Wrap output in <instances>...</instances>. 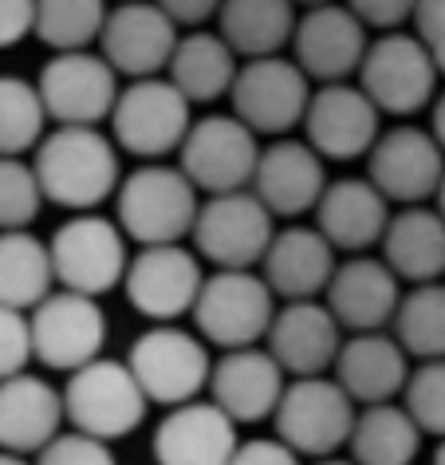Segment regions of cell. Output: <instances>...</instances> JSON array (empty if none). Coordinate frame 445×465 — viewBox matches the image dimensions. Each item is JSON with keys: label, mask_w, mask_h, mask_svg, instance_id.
Here are the masks:
<instances>
[{"label": "cell", "mask_w": 445, "mask_h": 465, "mask_svg": "<svg viewBox=\"0 0 445 465\" xmlns=\"http://www.w3.org/2000/svg\"><path fill=\"white\" fill-rule=\"evenodd\" d=\"M36 359L32 351V320L28 312L5 308L0 304V382L25 375V367Z\"/></svg>", "instance_id": "cell-39"}, {"label": "cell", "mask_w": 445, "mask_h": 465, "mask_svg": "<svg viewBox=\"0 0 445 465\" xmlns=\"http://www.w3.org/2000/svg\"><path fill=\"white\" fill-rule=\"evenodd\" d=\"M351 461L355 465H410L418 458L421 430L406 406L379 402L362 406L351 430Z\"/></svg>", "instance_id": "cell-33"}, {"label": "cell", "mask_w": 445, "mask_h": 465, "mask_svg": "<svg viewBox=\"0 0 445 465\" xmlns=\"http://www.w3.org/2000/svg\"><path fill=\"white\" fill-rule=\"evenodd\" d=\"M64 391L40 375H13L0 382V450L5 453H40L64 434Z\"/></svg>", "instance_id": "cell-26"}, {"label": "cell", "mask_w": 445, "mask_h": 465, "mask_svg": "<svg viewBox=\"0 0 445 465\" xmlns=\"http://www.w3.org/2000/svg\"><path fill=\"white\" fill-rule=\"evenodd\" d=\"M276 434L284 446H292L300 458H335L351 441L355 430V399L339 387L335 379H292L284 399L276 406Z\"/></svg>", "instance_id": "cell-7"}, {"label": "cell", "mask_w": 445, "mask_h": 465, "mask_svg": "<svg viewBox=\"0 0 445 465\" xmlns=\"http://www.w3.org/2000/svg\"><path fill=\"white\" fill-rule=\"evenodd\" d=\"M197 185L182 166L146 162L119 185V225L138 245H182L197 221Z\"/></svg>", "instance_id": "cell-2"}, {"label": "cell", "mask_w": 445, "mask_h": 465, "mask_svg": "<svg viewBox=\"0 0 445 465\" xmlns=\"http://www.w3.org/2000/svg\"><path fill=\"white\" fill-rule=\"evenodd\" d=\"M414 36L426 44L438 72L445 75V0H418L414 8Z\"/></svg>", "instance_id": "cell-42"}, {"label": "cell", "mask_w": 445, "mask_h": 465, "mask_svg": "<svg viewBox=\"0 0 445 465\" xmlns=\"http://www.w3.org/2000/svg\"><path fill=\"white\" fill-rule=\"evenodd\" d=\"M406 411L418 422L421 434L445 438V359H430L410 375L406 391Z\"/></svg>", "instance_id": "cell-38"}, {"label": "cell", "mask_w": 445, "mask_h": 465, "mask_svg": "<svg viewBox=\"0 0 445 465\" xmlns=\"http://www.w3.org/2000/svg\"><path fill=\"white\" fill-rule=\"evenodd\" d=\"M379 107L359 84H327L312 95L303 114V143L323 162L367 158L379 143Z\"/></svg>", "instance_id": "cell-19"}, {"label": "cell", "mask_w": 445, "mask_h": 465, "mask_svg": "<svg viewBox=\"0 0 445 465\" xmlns=\"http://www.w3.org/2000/svg\"><path fill=\"white\" fill-rule=\"evenodd\" d=\"M36 36V0H0V48Z\"/></svg>", "instance_id": "cell-43"}, {"label": "cell", "mask_w": 445, "mask_h": 465, "mask_svg": "<svg viewBox=\"0 0 445 465\" xmlns=\"http://www.w3.org/2000/svg\"><path fill=\"white\" fill-rule=\"evenodd\" d=\"M107 0H36V36L55 52H87L107 25Z\"/></svg>", "instance_id": "cell-36"}, {"label": "cell", "mask_w": 445, "mask_h": 465, "mask_svg": "<svg viewBox=\"0 0 445 465\" xmlns=\"http://www.w3.org/2000/svg\"><path fill=\"white\" fill-rule=\"evenodd\" d=\"M394 340L406 355L421 359H445V284H414L402 296L394 312Z\"/></svg>", "instance_id": "cell-34"}, {"label": "cell", "mask_w": 445, "mask_h": 465, "mask_svg": "<svg viewBox=\"0 0 445 465\" xmlns=\"http://www.w3.org/2000/svg\"><path fill=\"white\" fill-rule=\"evenodd\" d=\"M335 269H339V261H335L331 241L315 225L280 229L261 261V276L276 292V300H284V304L315 300L320 292H327Z\"/></svg>", "instance_id": "cell-25"}, {"label": "cell", "mask_w": 445, "mask_h": 465, "mask_svg": "<svg viewBox=\"0 0 445 465\" xmlns=\"http://www.w3.org/2000/svg\"><path fill=\"white\" fill-rule=\"evenodd\" d=\"M178 25L162 13L154 0H123L107 13L99 36V55L107 60L119 79H154L166 72L178 48Z\"/></svg>", "instance_id": "cell-17"}, {"label": "cell", "mask_w": 445, "mask_h": 465, "mask_svg": "<svg viewBox=\"0 0 445 465\" xmlns=\"http://www.w3.org/2000/svg\"><path fill=\"white\" fill-rule=\"evenodd\" d=\"M284 391H288L284 367L276 363L268 347H241V351H225L213 363V379H209V394H213V402L237 426L272 418L280 399H284Z\"/></svg>", "instance_id": "cell-23"}, {"label": "cell", "mask_w": 445, "mask_h": 465, "mask_svg": "<svg viewBox=\"0 0 445 465\" xmlns=\"http://www.w3.org/2000/svg\"><path fill=\"white\" fill-rule=\"evenodd\" d=\"M44 111L40 87L20 75H0V158H25L44 143Z\"/></svg>", "instance_id": "cell-35"}, {"label": "cell", "mask_w": 445, "mask_h": 465, "mask_svg": "<svg viewBox=\"0 0 445 465\" xmlns=\"http://www.w3.org/2000/svg\"><path fill=\"white\" fill-rule=\"evenodd\" d=\"M438 64L410 32H382L371 40L359 67V87L382 114H414L438 99Z\"/></svg>", "instance_id": "cell-11"}, {"label": "cell", "mask_w": 445, "mask_h": 465, "mask_svg": "<svg viewBox=\"0 0 445 465\" xmlns=\"http://www.w3.org/2000/svg\"><path fill=\"white\" fill-rule=\"evenodd\" d=\"M292 5H308V8H320V5H335V0H292Z\"/></svg>", "instance_id": "cell-48"}, {"label": "cell", "mask_w": 445, "mask_h": 465, "mask_svg": "<svg viewBox=\"0 0 445 465\" xmlns=\"http://www.w3.org/2000/svg\"><path fill=\"white\" fill-rule=\"evenodd\" d=\"M190 126V99L162 75L126 84L111 114L114 146L146 162H158L173 150H182Z\"/></svg>", "instance_id": "cell-10"}, {"label": "cell", "mask_w": 445, "mask_h": 465, "mask_svg": "<svg viewBox=\"0 0 445 465\" xmlns=\"http://www.w3.org/2000/svg\"><path fill=\"white\" fill-rule=\"evenodd\" d=\"M32 170L40 178L44 202L91 213L123 185L119 146L99 126H55L36 146Z\"/></svg>", "instance_id": "cell-1"}, {"label": "cell", "mask_w": 445, "mask_h": 465, "mask_svg": "<svg viewBox=\"0 0 445 465\" xmlns=\"http://www.w3.org/2000/svg\"><path fill=\"white\" fill-rule=\"evenodd\" d=\"M312 95H315L312 79L300 72L296 60H284V55L244 60L237 84L229 91L232 114L252 134H272V138H284L288 131L303 126Z\"/></svg>", "instance_id": "cell-12"}, {"label": "cell", "mask_w": 445, "mask_h": 465, "mask_svg": "<svg viewBox=\"0 0 445 465\" xmlns=\"http://www.w3.org/2000/svg\"><path fill=\"white\" fill-rule=\"evenodd\" d=\"M126 363L146 399L170 411L193 402L213 379V359H209L205 340L178 323H154L150 331H143L126 351Z\"/></svg>", "instance_id": "cell-5"}, {"label": "cell", "mask_w": 445, "mask_h": 465, "mask_svg": "<svg viewBox=\"0 0 445 465\" xmlns=\"http://www.w3.org/2000/svg\"><path fill=\"white\" fill-rule=\"evenodd\" d=\"M44 205L40 178L25 158H0V232L28 229Z\"/></svg>", "instance_id": "cell-37"}, {"label": "cell", "mask_w": 445, "mask_h": 465, "mask_svg": "<svg viewBox=\"0 0 445 465\" xmlns=\"http://www.w3.org/2000/svg\"><path fill=\"white\" fill-rule=\"evenodd\" d=\"M382 261L398 281L433 284L445 276V217L426 205H406L391 217L382 237Z\"/></svg>", "instance_id": "cell-29"}, {"label": "cell", "mask_w": 445, "mask_h": 465, "mask_svg": "<svg viewBox=\"0 0 445 465\" xmlns=\"http://www.w3.org/2000/svg\"><path fill=\"white\" fill-rule=\"evenodd\" d=\"M48 249H52L55 284L95 300L107 296L111 288H119L126 281V269H131L123 225L95 213H75L72 221H64L52 232Z\"/></svg>", "instance_id": "cell-6"}, {"label": "cell", "mask_w": 445, "mask_h": 465, "mask_svg": "<svg viewBox=\"0 0 445 465\" xmlns=\"http://www.w3.org/2000/svg\"><path fill=\"white\" fill-rule=\"evenodd\" d=\"M367 28H382V32H398V25L414 20L418 0H343Z\"/></svg>", "instance_id": "cell-41"}, {"label": "cell", "mask_w": 445, "mask_h": 465, "mask_svg": "<svg viewBox=\"0 0 445 465\" xmlns=\"http://www.w3.org/2000/svg\"><path fill=\"white\" fill-rule=\"evenodd\" d=\"M367 48H371L367 25L339 0L308 8L296 25V36H292V60L320 87L347 84L351 75H359Z\"/></svg>", "instance_id": "cell-18"}, {"label": "cell", "mask_w": 445, "mask_h": 465, "mask_svg": "<svg viewBox=\"0 0 445 465\" xmlns=\"http://www.w3.org/2000/svg\"><path fill=\"white\" fill-rule=\"evenodd\" d=\"M119 5H123V0H119Z\"/></svg>", "instance_id": "cell-52"}, {"label": "cell", "mask_w": 445, "mask_h": 465, "mask_svg": "<svg viewBox=\"0 0 445 465\" xmlns=\"http://www.w3.org/2000/svg\"><path fill=\"white\" fill-rule=\"evenodd\" d=\"M433 465H445V438H441V446H438V453H433Z\"/></svg>", "instance_id": "cell-51"}, {"label": "cell", "mask_w": 445, "mask_h": 465, "mask_svg": "<svg viewBox=\"0 0 445 465\" xmlns=\"http://www.w3.org/2000/svg\"><path fill=\"white\" fill-rule=\"evenodd\" d=\"M391 217V202L374 190L371 178L331 182L315 205V229L331 241L335 252H367L371 245H382Z\"/></svg>", "instance_id": "cell-27"}, {"label": "cell", "mask_w": 445, "mask_h": 465, "mask_svg": "<svg viewBox=\"0 0 445 465\" xmlns=\"http://www.w3.org/2000/svg\"><path fill=\"white\" fill-rule=\"evenodd\" d=\"M44 111L55 126H99L114 114L119 72L99 52H55L36 79Z\"/></svg>", "instance_id": "cell-13"}, {"label": "cell", "mask_w": 445, "mask_h": 465, "mask_svg": "<svg viewBox=\"0 0 445 465\" xmlns=\"http://www.w3.org/2000/svg\"><path fill=\"white\" fill-rule=\"evenodd\" d=\"M430 131H433V138H438L441 150H445V91L438 95V103H433V126H430Z\"/></svg>", "instance_id": "cell-46"}, {"label": "cell", "mask_w": 445, "mask_h": 465, "mask_svg": "<svg viewBox=\"0 0 445 465\" xmlns=\"http://www.w3.org/2000/svg\"><path fill=\"white\" fill-rule=\"evenodd\" d=\"M367 178L386 202L421 205L438 197L445 178V150L433 131L421 126H394L379 134V143L367 154Z\"/></svg>", "instance_id": "cell-16"}, {"label": "cell", "mask_w": 445, "mask_h": 465, "mask_svg": "<svg viewBox=\"0 0 445 465\" xmlns=\"http://www.w3.org/2000/svg\"><path fill=\"white\" fill-rule=\"evenodd\" d=\"M150 446L158 465H229L241 450V438L237 422L213 399H193L162 418Z\"/></svg>", "instance_id": "cell-21"}, {"label": "cell", "mask_w": 445, "mask_h": 465, "mask_svg": "<svg viewBox=\"0 0 445 465\" xmlns=\"http://www.w3.org/2000/svg\"><path fill=\"white\" fill-rule=\"evenodd\" d=\"M154 5L166 13L173 25H185V28H197V25H205L209 16H217L221 13V0H154Z\"/></svg>", "instance_id": "cell-45"}, {"label": "cell", "mask_w": 445, "mask_h": 465, "mask_svg": "<svg viewBox=\"0 0 445 465\" xmlns=\"http://www.w3.org/2000/svg\"><path fill=\"white\" fill-rule=\"evenodd\" d=\"M221 40L244 60L280 55L296 36V5L292 0H221Z\"/></svg>", "instance_id": "cell-30"}, {"label": "cell", "mask_w": 445, "mask_h": 465, "mask_svg": "<svg viewBox=\"0 0 445 465\" xmlns=\"http://www.w3.org/2000/svg\"><path fill=\"white\" fill-rule=\"evenodd\" d=\"M272 213L252 190L205 197L193 221V252L213 269H256L276 237Z\"/></svg>", "instance_id": "cell-9"}, {"label": "cell", "mask_w": 445, "mask_h": 465, "mask_svg": "<svg viewBox=\"0 0 445 465\" xmlns=\"http://www.w3.org/2000/svg\"><path fill=\"white\" fill-rule=\"evenodd\" d=\"M268 351L284 367V375L315 379L323 371H335V359L343 351V328L323 300H296L276 312Z\"/></svg>", "instance_id": "cell-20"}, {"label": "cell", "mask_w": 445, "mask_h": 465, "mask_svg": "<svg viewBox=\"0 0 445 465\" xmlns=\"http://www.w3.org/2000/svg\"><path fill=\"white\" fill-rule=\"evenodd\" d=\"M276 292L256 269H217L193 304V323L205 343L241 351L268 340L276 320Z\"/></svg>", "instance_id": "cell-3"}, {"label": "cell", "mask_w": 445, "mask_h": 465, "mask_svg": "<svg viewBox=\"0 0 445 465\" xmlns=\"http://www.w3.org/2000/svg\"><path fill=\"white\" fill-rule=\"evenodd\" d=\"M237 72H241L237 52L221 40V32H190V36H182L178 48H173L166 79L190 103H213L232 91Z\"/></svg>", "instance_id": "cell-31"}, {"label": "cell", "mask_w": 445, "mask_h": 465, "mask_svg": "<svg viewBox=\"0 0 445 465\" xmlns=\"http://www.w3.org/2000/svg\"><path fill=\"white\" fill-rule=\"evenodd\" d=\"M335 382L343 387L359 406L391 402L410 382V355L394 335L362 331L343 340V351L335 359Z\"/></svg>", "instance_id": "cell-28"}, {"label": "cell", "mask_w": 445, "mask_h": 465, "mask_svg": "<svg viewBox=\"0 0 445 465\" xmlns=\"http://www.w3.org/2000/svg\"><path fill=\"white\" fill-rule=\"evenodd\" d=\"M123 288L138 316L154 323L193 316V304L205 288L202 257L185 245H146L131 257Z\"/></svg>", "instance_id": "cell-15"}, {"label": "cell", "mask_w": 445, "mask_h": 465, "mask_svg": "<svg viewBox=\"0 0 445 465\" xmlns=\"http://www.w3.org/2000/svg\"><path fill=\"white\" fill-rule=\"evenodd\" d=\"M178 166L197 185V193H241L252 190L256 166H261V143L237 114H205L185 134Z\"/></svg>", "instance_id": "cell-8"}, {"label": "cell", "mask_w": 445, "mask_h": 465, "mask_svg": "<svg viewBox=\"0 0 445 465\" xmlns=\"http://www.w3.org/2000/svg\"><path fill=\"white\" fill-rule=\"evenodd\" d=\"M0 465H36V461L20 458V453H5V450H0Z\"/></svg>", "instance_id": "cell-47"}, {"label": "cell", "mask_w": 445, "mask_h": 465, "mask_svg": "<svg viewBox=\"0 0 445 465\" xmlns=\"http://www.w3.org/2000/svg\"><path fill=\"white\" fill-rule=\"evenodd\" d=\"M28 320H32V351H36L44 367L72 375V371L103 359L107 312L99 308L95 296L55 288L40 308H32Z\"/></svg>", "instance_id": "cell-14"}, {"label": "cell", "mask_w": 445, "mask_h": 465, "mask_svg": "<svg viewBox=\"0 0 445 465\" xmlns=\"http://www.w3.org/2000/svg\"><path fill=\"white\" fill-rule=\"evenodd\" d=\"M323 158L303 138H276L261 150V166L252 178V193L268 205L272 217H300L320 205L327 190Z\"/></svg>", "instance_id": "cell-24"}, {"label": "cell", "mask_w": 445, "mask_h": 465, "mask_svg": "<svg viewBox=\"0 0 445 465\" xmlns=\"http://www.w3.org/2000/svg\"><path fill=\"white\" fill-rule=\"evenodd\" d=\"M52 292H55L52 249L28 229L0 232V304L32 312Z\"/></svg>", "instance_id": "cell-32"}, {"label": "cell", "mask_w": 445, "mask_h": 465, "mask_svg": "<svg viewBox=\"0 0 445 465\" xmlns=\"http://www.w3.org/2000/svg\"><path fill=\"white\" fill-rule=\"evenodd\" d=\"M438 213L445 217V178H441V190H438Z\"/></svg>", "instance_id": "cell-50"}, {"label": "cell", "mask_w": 445, "mask_h": 465, "mask_svg": "<svg viewBox=\"0 0 445 465\" xmlns=\"http://www.w3.org/2000/svg\"><path fill=\"white\" fill-rule=\"evenodd\" d=\"M315 465H355V461H347V458H323V461H315Z\"/></svg>", "instance_id": "cell-49"}, {"label": "cell", "mask_w": 445, "mask_h": 465, "mask_svg": "<svg viewBox=\"0 0 445 465\" xmlns=\"http://www.w3.org/2000/svg\"><path fill=\"white\" fill-rule=\"evenodd\" d=\"M64 411L67 422L79 434H91L99 441L126 438L143 426L150 411L146 391L138 387L134 371L126 359H95V363L72 371L64 387Z\"/></svg>", "instance_id": "cell-4"}, {"label": "cell", "mask_w": 445, "mask_h": 465, "mask_svg": "<svg viewBox=\"0 0 445 465\" xmlns=\"http://www.w3.org/2000/svg\"><path fill=\"white\" fill-rule=\"evenodd\" d=\"M36 465H119L107 441L79 434V430H64L52 446L36 453Z\"/></svg>", "instance_id": "cell-40"}, {"label": "cell", "mask_w": 445, "mask_h": 465, "mask_svg": "<svg viewBox=\"0 0 445 465\" xmlns=\"http://www.w3.org/2000/svg\"><path fill=\"white\" fill-rule=\"evenodd\" d=\"M402 281L391 272V264L379 257H347L335 269L331 284L323 292V304L331 308L339 328L351 335L382 331L394 323V312L402 304Z\"/></svg>", "instance_id": "cell-22"}, {"label": "cell", "mask_w": 445, "mask_h": 465, "mask_svg": "<svg viewBox=\"0 0 445 465\" xmlns=\"http://www.w3.org/2000/svg\"><path fill=\"white\" fill-rule=\"evenodd\" d=\"M229 465H300V453L284 446L280 438H252L241 441V450L232 453Z\"/></svg>", "instance_id": "cell-44"}]
</instances>
